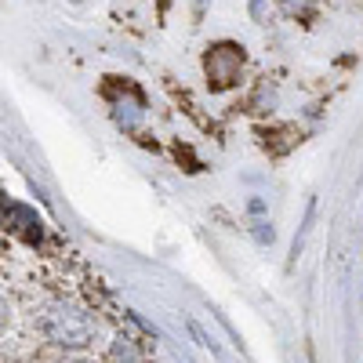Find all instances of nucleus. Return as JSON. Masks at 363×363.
I'll return each instance as SVG.
<instances>
[{
	"label": "nucleus",
	"instance_id": "obj_1",
	"mask_svg": "<svg viewBox=\"0 0 363 363\" xmlns=\"http://www.w3.org/2000/svg\"><path fill=\"white\" fill-rule=\"evenodd\" d=\"M44 335H48L55 345H62V349H80V345H87V342H95L99 323L91 320L84 309L58 301V306H51L48 316H44Z\"/></svg>",
	"mask_w": 363,
	"mask_h": 363
},
{
	"label": "nucleus",
	"instance_id": "obj_2",
	"mask_svg": "<svg viewBox=\"0 0 363 363\" xmlns=\"http://www.w3.org/2000/svg\"><path fill=\"white\" fill-rule=\"evenodd\" d=\"M203 69H207L211 87H229V84H236L240 69H244V51L236 44H215L203 58Z\"/></svg>",
	"mask_w": 363,
	"mask_h": 363
},
{
	"label": "nucleus",
	"instance_id": "obj_3",
	"mask_svg": "<svg viewBox=\"0 0 363 363\" xmlns=\"http://www.w3.org/2000/svg\"><path fill=\"white\" fill-rule=\"evenodd\" d=\"M8 215L15 218V229H18V233H26L29 240H40V218L33 215V211H26V207H18V203H8Z\"/></svg>",
	"mask_w": 363,
	"mask_h": 363
},
{
	"label": "nucleus",
	"instance_id": "obj_4",
	"mask_svg": "<svg viewBox=\"0 0 363 363\" xmlns=\"http://www.w3.org/2000/svg\"><path fill=\"white\" fill-rule=\"evenodd\" d=\"M109 356H113V363H142V356H138L135 342H131V338H124V335H120V338L113 342Z\"/></svg>",
	"mask_w": 363,
	"mask_h": 363
},
{
	"label": "nucleus",
	"instance_id": "obj_5",
	"mask_svg": "<svg viewBox=\"0 0 363 363\" xmlns=\"http://www.w3.org/2000/svg\"><path fill=\"white\" fill-rule=\"evenodd\" d=\"M280 4H284V11H287V15H294V18H309L316 0H280Z\"/></svg>",
	"mask_w": 363,
	"mask_h": 363
},
{
	"label": "nucleus",
	"instance_id": "obj_6",
	"mask_svg": "<svg viewBox=\"0 0 363 363\" xmlns=\"http://www.w3.org/2000/svg\"><path fill=\"white\" fill-rule=\"evenodd\" d=\"M196 11H200V15L207 11V0H196Z\"/></svg>",
	"mask_w": 363,
	"mask_h": 363
},
{
	"label": "nucleus",
	"instance_id": "obj_7",
	"mask_svg": "<svg viewBox=\"0 0 363 363\" xmlns=\"http://www.w3.org/2000/svg\"><path fill=\"white\" fill-rule=\"evenodd\" d=\"M66 363H84V359H66Z\"/></svg>",
	"mask_w": 363,
	"mask_h": 363
}]
</instances>
